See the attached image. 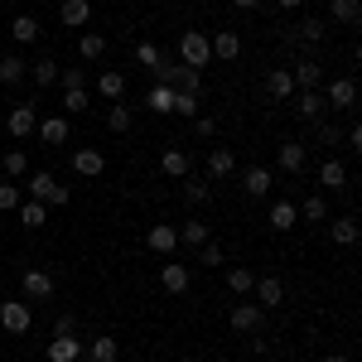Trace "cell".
<instances>
[{
  "instance_id": "6da1fadb",
  "label": "cell",
  "mask_w": 362,
  "mask_h": 362,
  "mask_svg": "<svg viewBox=\"0 0 362 362\" xmlns=\"http://www.w3.org/2000/svg\"><path fill=\"white\" fill-rule=\"evenodd\" d=\"M179 63H184V68H198V73L213 63V44H208L203 29H184V34H179Z\"/></svg>"
},
{
  "instance_id": "7a4b0ae2",
  "label": "cell",
  "mask_w": 362,
  "mask_h": 362,
  "mask_svg": "<svg viewBox=\"0 0 362 362\" xmlns=\"http://www.w3.org/2000/svg\"><path fill=\"white\" fill-rule=\"evenodd\" d=\"M29 198H39V203H44V208H68V184H58L54 174H49V169H39V174H29Z\"/></svg>"
},
{
  "instance_id": "3957f363",
  "label": "cell",
  "mask_w": 362,
  "mask_h": 362,
  "mask_svg": "<svg viewBox=\"0 0 362 362\" xmlns=\"http://www.w3.org/2000/svg\"><path fill=\"white\" fill-rule=\"evenodd\" d=\"M29 324H34V314H29V305L25 300H5V305H0V329H5V334H29Z\"/></svg>"
},
{
  "instance_id": "277c9868",
  "label": "cell",
  "mask_w": 362,
  "mask_h": 362,
  "mask_svg": "<svg viewBox=\"0 0 362 362\" xmlns=\"http://www.w3.org/2000/svg\"><path fill=\"white\" fill-rule=\"evenodd\" d=\"M324 102H329L334 112H353V102H358V78H334V83H324Z\"/></svg>"
},
{
  "instance_id": "5b68a950",
  "label": "cell",
  "mask_w": 362,
  "mask_h": 362,
  "mask_svg": "<svg viewBox=\"0 0 362 362\" xmlns=\"http://www.w3.org/2000/svg\"><path fill=\"white\" fill-rule=\"evenodd\" d=\"M5 126H10V136H15V140H29L34 131H39V102H20V107L10 112Z\"/></svg>"
},
{
  "instance_id": "8992f818",
  "label": "cell",
  "mask_w": 362,
  "mask_h": 362,
  "mask_svg": "<svg viewBox=\"0 0 362 362\" xmlns=\"http://www.w3.org/2000/svg\"><path fill=\"white\" fill-rule=\"evenodd\" d=\"M227 324H232L237 334H261V329H266V309L261 305H237L227 314Z\"/></svg>"
},
{
  "instance_id": "52a82bcc",
  "label": "cell",
  "mask_w": 362,
  "mask_h": 362,
  "mask_svg": "<svg viewBox=\"0 0 362 362\" xmlns=\"http://www.w3.org/2000/svg\"><path fill=\"white\" fill-rule=\"evenodd\" d=\"M160 285H165L169 295H189V285H194V271H189L184 261H165V266H160Z\"/></svg>"
},
{
  "instance_id": "ba28073f",
  "label": "cell",
  "mask_w": 362,
  "mask_h": 362,
  "mask_svg": "<svg viewBox=\"0 0 362 362\" xmlns=\"http://www.w3.org/2000/svg\"><path fill=\"white\" fill-rule=\"evenodd\" d=\"M145 247L155 251V256H169V251H179V227L174 223H155L145 232Z\"/></svg>"
},
{
  "instance_id": "9c48e42d",
  "label": "cell",
  "mask_w": 362,
  "mask_h": 362,
  "mask_svg": "<svg viewBox=\"0 0 362 362\" xmlns=\"http://www.w3.org/2000/svg\"><path fill=\"white\" fill-rule=\"evenodd\" d=\"M290 83H295V92H305V87H324V68H319V58H295Z\"/></svg>"
},
{
  "instance_id": "30bf717a",
  "label": "cell",
  "mask_w": 362,
  "mask_h": 362,
  "mask_svg": "<svg viewBox=\"0 0 362 362\" xmlns=\"http://www.w3.org/2000/svg\"><path fill=\"white\" fill-rule=\"evenodd\" d=\"M295 112H300V121H319V116L329 112L324 87H305V92H295Z\"/></svg>"
},
{
  "instance_id": "8fae6325",
  "label": "cell",
  "mask_w": 362,
  "mask_h": 362,
  "mask_svg": "<svg viewBox=\"0 0 362 362\" xmlns=\"http://www.w3.org/2000/svg\"><path fill=\"white\" fill-rule=\"evenodd\" d=\"M232 174H237V155H232L227 145H213V150H208V179L223 184V179H232Z\"/></svg>"
},
{
  "instance_id": "7c38bea8",
  "label": "cell",
  "mask_w": 362,
  "mask_h": 362,
  "mask_svg": "<svg viewBox=\"0 0 362 362\" xmlns=\"http://www.w3.org/2000/svg\"><path fill=\"white\" fill-rule=\"evenodd\" d=\"M251 290H256V305H261V309H280V305H285V280H280V276H261Z\"/></svg>"
},
{
  "instance_id": "4fadbf2b",
  "label": "cell",
  "mask_w": 362,
  "mask_h": 362,
  "mask_svg": "<svg viewBox=\"0 0 362 362\" xmlns=\"http://www.w3.org/2000/svg\"><path fill=\"white\" fill-rule=\"evenodd\" d=\"M271 184H276V179H271V169H261V165H251L247 174H242V194L256 198V203H261V198H271Z\"/></svg>"
},
{
  "instance_id": "5bb4252c",
  "label": "cell",
  "mask_w": 362,
  "mask_h": 362,
  "mask_svg": "<svg viewBox=\"0 0 362 362\" xmlns=\"http://www.w3.org/2000/svg\"><path fill=\"white\" fill-rule=\"evenodd\" d=\"M261 87H266V102H290V97H295V83H290V68H271Z\"/></svg>"
},
{
  "instance_id": "9a60e30c",
  "label": "cell",
  "mask_w": 362,
  "mask_h": 362,
  "mask_svg": "<svg viewBox=\"0 0 362 362\" xmlns=\"http://www.w3.org/2000/svg\"><path fill=\"white\" fill-rule=\"evenodd\" d=\"M305 160H309L305 140H285V145L276 150V165L285 169V174H300V169H305Z\"/></svg>"
},
{
  "instance_id": "2e32d148",
  "label": "cell",
  "mask_w": 362,
  "mask_h": 362,
  "mask_svg": "<svg viewBox=\"0 0 362 362\" xmlns=\"http://www.w3.org/2000/svg\"><path fill=\"white\" fill-rule=\"evenodd\" d=\"M83 358V343L73 334H54L49 338V362H78Z\"/></svg>"
},
{
  "instance_id": "e0dca14e",
  "label": "cell",
  "mask_w": 362,
  "mask_h": 362,
  "mask_svg": "<svg viewBox=\"0 0 362 362\" xmlns=\"http://www.w3.org/2000/svg\"><path fill=\"white\" fill-rule=\"evenodd\" d=\"M208 44H213V58H223V63H232V58L242 54L237 29H218V34H208Z\"/></svg>"
},
{
  "instance_id": "ac0fdd59",
  "label": "cell",
  "mask_w": 362,
  "mask_h": 362,
  "mask_svg": "<svg viewBox=\"0 0 362 362\" xmlns=\"http://www.w3.org/2000/svg\"><path fill=\"white\" fill-rule=\"evenodd\" d=\"M160 169H165L169 179H184V174H194V160H189V150H179V145H169L165 155H160Z\"/></svg>"
},
{
  "instance_id": "d6986e66",
  "label": "cell",
  "mask_w": 362,
  "mask_h": 362,
  "mask_svg": "<svg viewBox=\"0 0 362 362\" xmlns=\"http://www.w3.org/2000/svg\"><path fill=\"white\" fill-rule=\"evenodd\" d=\"M97 97H102V102H121V97H126V73H116V68L97 73Z\"/></svg>"
},
{
  "instance_id": "ffe728a7",
  "label": "cell",
  "mask_w": 362,
  "mask_h": 362,
  "mask_svg": "<svg viewBox=\"0 0 362 362\" xmlns=\"http://www.w3.org/2000/svg\"><path fill=\"white\" fill-rule=\"evenodd\" d=\"M102 169H107V155H102V150H92V145L73 155V174H83V179H97Z\"/></svg>"
},
{
  "instance_id": "44dd1931",
  "label": "cell",
  "mask_w": 362,
  "mask_h": 362,
  "mask_svg": "<svg viewBox=\"0 0 362 362\" xmlns=\"http://www.w3.org/2000/svg\"><path fill=\"white\" fill-rule=\"evenodd\" d=\"M319 184H324L329 194H348V169L338 165V160H324V165H319Z\"/></svg>"
},
{
  "instance_id": "7402d4cb",
  "label": "cell",
  "mask_w": 362,
  "mask_h": 362,
  "mask_svg": "<svg viewBox=\"0 0 362 362\" xmlns=\"http://www.w3.org/2000/svg\"><path fill=\"white\" fill-rule=\"evenodd\" d=\"M295 223H300V208H295L290 198H276V203H271V227H276V232H295Z\"/></svg>"
},
{
  "instance_id": "603a6c76",
  "label": "cell",
  "mask_w": 362,
  "mask_h": 362,
  "mask_svg": "<svg viewBox=\"0 0 362 362\" xmlns=\"http://www.w3.org/2000/svg\"><path fill=\"white\" fill-rule=\"evenodd\" d=\"M329 15H334V25L358 29L362 25V0H329Z\"/></svg>"
},
{
  "instance_id": "cb8c5ba5",
  "label": "cell",
  "mask_w": 362,
  "mask_h": 362,
  "mask_svg": "<svg viewBox=\"0 0 362 362\" xmlns=\"http://www.w3.org/2000/svg\"><path fill=\"white\" fill-rule=\"evenodd\" d=\"M29 78H34V87H58V58L44 54L29 63Z\"/></svg>"
},
{
  "instance_id": "d4e9b609",
  "label": "cell",
  "mask_w": 362,
  "mask_h": 362,
  "mask_svg": "<svg viewBox=\"0 0 362 362\" xmlns=\"http://www.w3.org/2000/svg\"><path fill=\"white\" fill-rule=\"evenodd\" d=\"M58 20L68 29H83L87 20H92V5H87V0H63V5H58Z\"/></svg>"
},
{
  "instance_id": "484cf974",
  "label": "cell",
  "mask_w": 362,
  "mask_h": 362,
  "mask_svg": "<svg viewBox=\"0 0 362 362\" xmlns=\"http://www.w3.org/2000/svg\"><path fill=\"white\" fill-rule=\"evenodd\" d=\"M25 73H29L25 54H5V58H0V83H5V87H20V83H25Z\"/></svg>"
},
{
  "instance_id": "4316f807",
  "label": "cell",
  "mask_w": 362,
  "mask_h": 362,
  "mask_svg": "<svg viewBox=\"0 0 362 362\" xmlns=\"http://www.w3.org/2000/svg\"><path fill=\"white\" fill-rule=\"evenodd\" d=\"M54 295V276L49 271H25V300H49Z\"/></svg>"
},
{
  "instance_id": "83f0119b",
  "label": "cell",
  "mask_w": 362,
  "mask_h": 362,
  "mask_svg": "<svg viewBox=\"0 0 362 362\" xmlns=\"http://www.w3.org/2000/svg\"><path fill=\"white\" fill-rule=\"evenodd\" d=\"M169 87H174V92H203V73H198V68H184V63H174V78H169Z\"/></svg>"
},
{
  "instance_id": "f1b7e54d",
  "label": "cell",
  "mask_w": 362,
  "mask_h": 362,
  "mask_svg": "<svg viewBox=\"0 0 362 362\" xmlns=\"http://www.w3.org/2000/svg\"><path fill=\"white\" fill-rule=\"evenodd\" d=\"M145 107H150V112H155V116H169V112H174V87L155 83V87H150V92H145Z\"/></svg>"
},
{
  "instance_id": "f546056e",
  "label": "cell",
  "mask_w": 362,
  "mask_h": 362,
  "mask_svg": "<svg viewBox=\"0 0 362 362\" xmlns=\"http://www.w3.org/2000/svg\"><path fill=\"white\" fill-rule=\"evenodd\" d=\"M39 140L44 145H63L68 140V116H44L39 121Z\"/></svg>"
},
{
  "instance_id": "4dcf8cb0",
  "label": "cell",
  "mask_w": 362,
  "mask_h": 362,
  "mask_svg": "<svg viewBox=\"0 0 362 362\" xmlns=\"http://www.w3.org/2000/svg\"><path fill=\"white\" fill-rule=\"evenodd\" d=\"M87 358H92V362H116V358H121V343L107 338V334L92 338V343H87Z\"/></svg>"
},
{
  "instance_id": "1f68e13d",
  "label": "cell",
  "mask_w": 362,
  "mask_h": 362,
  "mask_svg": "<svg viewBox=\"0 0 362 362\" xmlns=\"http://www.w3.org/2000/svg\"><path fill=\"white\" fill-rule=\"evenodd\" d=\"M10 39H15V44H34V39H39V20H34V15H15V20H10Z\"/></svg>"
},
{
  "instance_id": "d6a6232c",
  "label": "cell",
  "mask_w": 362,
  "mask_h": 362,
  "mask_svg": "<svg viewBox=\"0 0 362 362\" xmlns=\"http://www.w3.org/2000/svg\"><path fill=\"white\" fill-rule=\"evenodd\" d=\"M131 121H136V112H131L126 102H112V107H107V131L126 136V131H131Z\"/></svg>"
},
{
  "instance_id": "836d02e7",
  "label": "cell",
  "mask_w": 362,
  "mask_h": 362,
  "mask_svg": "<svg viewBox=\"0 0 362 362\" xmlns=\"http://www.w3.org/2000/svg\"><path fill=\"white\" fill-rule=\"evenodd\" d=\"M329 237H334V247H358V223L353 218H334L329 223Z\"/></svg>"
},
{
  "instance_id": "e575fe53",
  "label": "cell",
  "mask_w": 362,
  "mask_h": 362,
  "mask_svg": "<svg viewBox=\"0 0 362 362\" xmlns=\"http://www.w3.org/2000/svg\"><path fill=\"white\" fill-rule=\"evenodd\" d=\"M300 218H305V223H329V198L309 194L305 203H300Z\"/></svg>"
},
{
  "instance_id": "d590c367",
  "label": "cell",
  "mask_w": 362,
  "mask_h": 362,
  "mask_svg": "<svg viewBox=\"0 0 362 362\" xmlns=\"http://www.w3.org/2000/svg\"><path fill=\"white\" fill-rule=\"evenodd\" d=\"M78 54H83L87 63H97V58L107 54V34H97V29H87L83 39H78Z\"/></svg>"
},
{
  "instance_id": "8d00e7d4",
  "label": "cell",
  "mask_w": 362,
  "mask_h": 362,
  "mask_svg": "<svg viewBox=\"0 0 362 362\" xmlns=\"http://www.w3.org/2000/svg\"><path fill=\"white\" fill-rule=\"evenodd\" d=\"M208 194H213V189H208V179H203V174H184V198H189L194 208H203Z\"/></svg>"
},
{
  "instance_id": "74e56055",
  "label": "cell",
  "mask_w": 362,
  "mask_h": 362,
  "mask_svg": "<svg viewBox=\"0 0 362 362\" xmlns=\"http://www.w3.org/2000/svg\"><path fill=\"white\" fill-rule=\"evenodd\" d=\"M179 242L198 251L203 242H213V232H208V223H184V227H179Z\"/></svg>"
},
{
  "instance_id": "f35d334b",
  "label": "cell",
  "mask_w": 362,
  "mask_h": 362,
  "mask_svg": "<svg viewBox=\"0 0 362 362\" xmlns=\"http://www.w3.org/2000/svg\"><path fill=\"white\" fill-rule=\"evenodd\" d=\"M295 39H300V44H319V39H324V20H319V15H305V20L295 25Z\"/></svg>"
},
{
  "instance_id": "ab89813d",
  "label": "cell",
  "mask_w": 362,
  "mask_h": 362,
  "mask_svg": "<svg viewBox=\"0 0 362 362\" xmlns=\"http://www.w3.org/2000/svg\"><path fill=\"white\" fill-rule=\"evenodd\" d=\"M251 285H256V276H251L247 266H232V271H227V290H232V295H251Z\"/></svg>"
},
{
  "instance_id": "60d3db41",
  "label": "cell",
  "mask_w": 362,
  "mask_h": 362,
  "mask_svg": "<svg viewBox=\"0 0 362 362\" xmlns=\"http://www.w3.org/2000/svg\"><path fill=\"white\" fill-rule=\"evenodd\" d=\"M87 112V87H63V116Z\"/></svg>"
},
{
  "instance_id": "b9f144b4",
  "label": "cell",
  "mask_w": 362,
  "mask_h": 362,
  "mask_svg": "<svg viewBox=\"0 0 362 362\" xmlns=\"http://www.w3.org/2000/svg\"><path fill=\"white\" fill-rule=\"evenodd\" d=\"M20 218H25V227H44L49 223V208L39 198H29V203H20Z\"/></svg>"
},
{
  "instance_id": "7bdbcfd3",
  "label": "cell",
  "mask_w": 362,
  "mask_h": 362,
  "mask_svg": "<svg viewBox=\"0 0 362 362\" xmlns=\"http://www.w3.org/2000/svg\"><path fill=\"white\" fill-rule=\"evenodd\" d=\"M309 126H314V136H319V145H329V150H334V145H343V131H338L334 121H309Z\"/></svg>"
},
{
  "instance_id": "ee69618b",
  "label": "cell",
  "mask_w": 362,
  "mask_h": 362,
  "mask_svg": "<svg viewBox=\"0 0 362 362\" xmlns=\"http://www.w3.org/2000/svg\"><path fill=\"white\" fill-rule=\"evenodd\" d=\"M0 169H5V174H10V179H20V174H25V169H29L25 150H5V160H0Z\"/></svg>"
},
{
  "instance_id": "f6af8a7d",
  "label": "cell",
  "mask_w": 362,
  "mask_h": 362,
  "mask_svg": "<svg viewBox=\"0 0 362 362\" xmlns=\"http://www.w3.org/2000/svg\"><path fill=\"white\" fill-rule=\"evenodd\" d=\"M169 116H189V121H194V116H198V97H194V92H174V112H169Z\"/></svg>"
},
{
  "instance_id": "bcb514c9",
  "label": "cell",
  "mask_w": 362,
  "mask_h": 362,
  "mask_svg": "<svg viewBox=\"0 0 362 362\" xmlns=\"http://www.w3.org/2000/svg\"><path fill=\"white\" fill-rule=\"evenodd\" d=\"M25 203V194H20V184H0V213H15Z\"/></svg>"
},
{
  "instance_id": "7dc6e473",
  "label": "cell",
  "mask_w": 362,
  "mask_h": 362,
  "mask_svg": "<svg viewBox=\"0 0 362 362\" xmlns=\"http://www.w3.org/2000/svg\"><path fill=\"white\" fill-rule=\"evenodd\" d=\"M136 63H140V68H155V63H160V49H155L150 39H140V44H136Z\"/></svg>"
},
{
  "instance_id": "c3c4849f",
  "label": "cell",
  "mask_w": 362,
  "mask_h": 362,
  "mask_svg": "<svg viewBox=\"0 0 362 362\" xmlns=\"http://www.w3.org/2000/svg\"><path fill=\"white\" fill-rule=\"evenodd\" d=\"M218 261H223V247H218V242H203V247H198V266H213V271H218Z\"/></svg>"
},
{
  "instance_id": "681fc988",
  "label": "cell",
  "mask_w": 362,
  "mask_h": 362,
  "mask_svg": "<svg viewBox=\"0 0 362 362\" xmlns=\"http://www.w3.org/2000/svg\"><path fill=\"white\" fill-rule=\"evenodd\" d=\"M58 83L63 87H87V73L83 68H58Z\"/></svg>"
},
{
  "instance_id": "f907efd6",
  "label": "cell",
  "mask_w": 362,
  "mask_h": 362,
  "mask_svg": "<svg viewBox=\"0 0 362 362\" xmlns=\"http://www.w3.org/2000/svg\"><path fill=\"white\" fill-rule=\"evenodd\" d=\"M174 63H179V58H165V54H160V63H155V83L169 87V78H174Z\"/></svg>"
},
{
  "instance_id": "816d5d0a",
  "label": "cell",
  "mask_w": 362,
  "mask_h": 362,
  "mask_svg": "<svg viewBox=\"0 0 362 362\" xmlns=\"http://www.w3.org/2000/svg\"><path fill=\"white\" fill-rule=\"evenodd\" d=\"M213 131H218L213 116H194V136H213Z\"/></svg>"
},
{
  "instance_id": "f5cc1de1",
  "label": "cell",
  "mask_w": 362,
  "mask_h": 362,
  "mask_svg": "<svg viewBox=\"0 0 362 362\" xmlns=\"http://www.w3.org/2000/svg\"><path fill=\"white\" fill-rule=\"evenodd\" d=\"M73 329H78V319H73V314H63V319L54 324V334H73Z\"/></svg>"
},
{
  "instance_id": "db71d44e",
  "label": "cell",
  "mask_w": 362,
  "mask_h": 362,
  "mask_svg": "<svg viewBox=\"0 0 362 362\" xmlns=\"http://www.w3.org/2000/svg\"><path fill=\"white\" fill-rule=\"evenodd\" d=\"M237 10H261V0H232Z\"/></svg>"
},
{
  "instance_id": "11a10c76",
  "label": "cell",
  "mask_w": 362,
  "mask_h": 362,
  "mask_svg": "<svg viewBox=\"0 0 362 362\" xmlns=\"http://www.w3.org/2000/svg\"><path fill=\"white\" fill-rule=\"evenodd\" d=\"M280 10H300V5H305V0H276Z\"/></svg>"
},
{
  "instance_id": "9f6ffc18",
  "label": "cell",
  "mask_w": 362,
  "mask_h": 362,
  "mask_svg": "<svg viewBox=\"0 0 362 362\" xmlns=\"http://www.w3.org/2000/svg\"><path fill=\"white\" fill-rule=\"evenodd\" d=\"M324 362H348V358H343V353H329V358H324Z\"/></svg>"
},
{
  "instance_id": "6f0895ef",
  "label": "cell",
  "mask_w": 362,
  "mask_h": 362,
  "mask_svg": "<svg viewBox=\"0 0 362 362\" xmlns=\"http://www.w3.org/2000/svg\"><path fill=\"white\" fill-rule=\"evenodd\" d=\"M0 5H5V0H0Z\"/></svg>"
},
{
  "instance_id": "680465c9",
  "label": "cell",
  "mask_w": 362,
  "mask_h": 362,
  "mask_svg": "<svg viewBox=\"0 0 362 362\" xmlns=\"http://www.w3.org/2000/svg\"><path fill=\"white\" fill-rule=\"evenodd\" d=\"M251 362H256V358H251Z\"/></svg>"
}]
</instances>
